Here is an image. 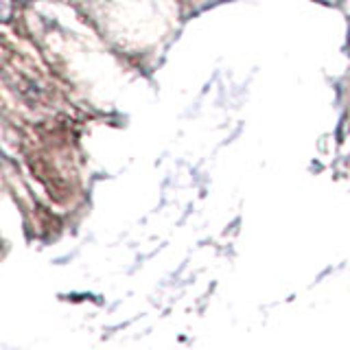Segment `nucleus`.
<instances>
[{
  "mask_svg": "<svg viewBox=\"0 0 350 350\" xmlns=\"http://www.w3.org/2000/svg\"><path fill=\"white\" fill-rule=\"evenodd\" d=\"M16 0H0V22H9L14 18Z\"/></svg>",
  "mask_w": 350,
  "mask_h": 350,
  "instance_id": "f257e3e1",
  "label": "nucleus"
}]
</instances>
